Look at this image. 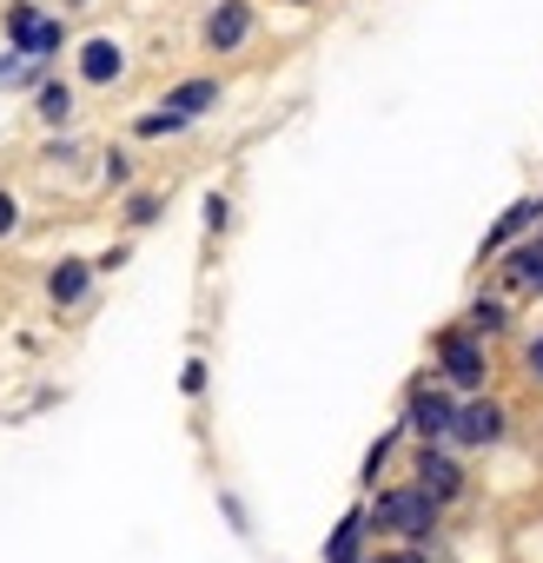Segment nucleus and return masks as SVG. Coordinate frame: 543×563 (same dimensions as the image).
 Returning a JSON list of instances; mask_svg holds the SVG:
<instances>
[{"instance_id": "20e7f679", "label": "nucleus", "mask_w": 543, "mask_h": 563, "mask_svg": "<svg viewBox=\"0 0 543 563\" xmlns=\"http://www.w3.org/2000/svg\"><path fill=\"white\" fill-rule=\"evenodd\" d=\"M74 74H80V87H113L126 74V47L113 34H87L80 54H74Z\"/></svg>"}, {"instance_id": "2eb2a0df", "label": "nucleus", "mask_w": 543, "mask_h": 563, "mask_svg": "<svg viewBox=\"0 0 543 563\" xmlns=\"http://www.w3.org/2000/svg\"><path fill=\"white\" fill-rule=\"evenodd\" d=\"M186 126H192V120H179L173 107H159V113H140V120H133V133H140V140H166V133H186Z\"/></svg>"}, {"instance_id": "f3484780", "label": "nucleus", "mask_w": 543, "mask_h": 563, "mask_svg": "<svg viewBox=\"0 0 543 563\" xmlns=\"http://www.w3.org/2000/svg\"><path fill=\"white\" fill-rule=\"evenodd\" d=\"M385 457H391V438H378V444L365 451V484H378V471H385Z\"/></svg>"}, {"instance_id": "f03ea898", "label": "nucleus", "mask_w": 543, "mask_h": 563, "mask_svg": "<svg viewBox=\"0 0 543 563\" xmlns=\"http://www.w3.org/2000/svg\"><path fill=\"white\" fill-rule=\"evenodd\" d=\"M365 523H372V530H391V537H405V543H424V537L437 530V497H424V490H385V497L365 510Z\"/></svg>"}, {"instance_id": "0eeeda50", "label": "nucleus", "mask_w": 543, "mask_h": 563, "mask_svg": "<svg viewBox=\"0 0 543 563\" xmlns=\"http://www.w3.org/2000/svg\"><path fill=\"white\" fill-rule=\"evenodd\" d=\"M219 93H225V87H219V74H192V80L166 87V100H159V107H173L179 120H199V113H212V107H219Z\"/></svg>"}, {"instance_id": "39448f33", "label": "nucleus", "mask_w": 543, "mask_h": 563, "mask_svg": "<svg viewBox=\"0 0 543 563\" xmlns=\"http://www.w3.org/2000/svg\"><path fill=\"white\" fill-rule=\"evenodd\" d=\"M484 378H490V358H484L477 332H451V339H444V385H457V391H477Z\"/></svg>"}, {"instance_id": "412c9836", "label": "nucleus", "mask_w": 543, "mask_h": 563, "mask_svg": "<svg viewBox=\"0 0 543 563\" xmlns=\"http://www.w3.org/2000/svg\"><path fill=\"white\" fill-rule=\"evenodd\" d=\"M225 219H232V206L212 192V199H206V225H212V232H225Z\"/></svg>"}, {"instance_id": "5701e85b", "label": "nucleus", "mask_w": 543, "mask_h": 563, "mask_svg": "<svg viewBox=\"0 0 543 563\" xmlns=\"http://www.w3.org/2000/svg\"><path fill=\"white\" fill-rule=\"evenodd\" d=\"M530 372H543V339H536V345H530Z\"/></svg>"}, {"instance_id": "6e6552de", "label": "nucleus", "mask_w": 543, "mask_h": 563, "mask_svg": "<svg viewBox=\"0 0 543 563\" xmlns=\"http://www.w3.org/2000/svg\"><path fill=\"white\" fill-rule=\"evenodd\" d=\"M418 490L444 504V497H457V490H464V471H457L444 451H431V444H424V451H418Z\"/></svg>"}, {"instance_id": "b1692460", "label": "nucleus", "mask_w": 543, "mask_h": 563, "mask_svg": "<svg viewBox=\"0 0 543 563\" xmlns=\"http://www.w3.org/2000/svg\"><path fill=\"white\" fill-rule=\"evenodd\" d=\"M286 8H312V0H286Z\"/></svg>"}, {"instance_id": "9d476101", "label": "nucleus", "mask_w": 543, "mask_h": 563, "mask_svg": "<svg viewBox=\"0 0 543 563\" xmlns=\"http://www.w3.org/2000/svg\"><path fill=\"white\" fill-rule=\"evenodd\" d=\"M365 530H372V523H365V510H352V517L332 530V543H325V563H358V556H365Z\"/></svg>"}, {"instance_id": "423d86ee", "label": "nucleus", "mask_w": 543, "mask_h": 563, "mask_svg": "<svg viewBox=\"0 0 543 563\" xmlns=\"http://www.w3.org/2000/svg\"><path fill=\"white\" fill-rule=\"evenodd\" d=\"M451 438H457V444H470V451H477V444H497V438H503V411H497L490 398H470V405H457Z\"/></svg>"}, {"instance_id": "a211bd4d", "label": "nucleus", "mask_w": 543, "mask_h": 563, "mask_svg": "<svg viewBox=\"0 0 543 563\" xmlns=\"http://www.w3.org/2000/svg\"><path fill=\"white\" fill-rule=\"evenodd\" d=\"M14 225H21V199H14V192H0V239H8Z\"/></svg>"}, {"instance_id": "9b49d317", "label": "nucleus", "mask_w": 543, "mask_h": 563, "mask_svg": "<svg viewBox=\"0 0 543 563\" xmlns=\"http://www.w3.org/2000/svg\"><path fill=\"white\" fill-rule=\"evenodd\" d=\"M34 113H41L47 126H67V120H74V87H67V80H41V87H34Z\"/></svg>"}, {"instance_id": "f257e3e1", "label": "nucleus", "mask_w": 543, "mask_h": 563, "mask_svg": "<svg viewBox=\"0 0 543 563\" xmlns=\"http://www.w3.org/2000/svg\"><path fill=\"white\" fill-rule=\"evenodd\" d=\"M0 34H8V54H21V60H54L67 47V21L34 8V0H8L0 8Z\"/></svg>"}, {"instance_id": "1a4fd4ad", "label": "nucleus", "mask_w": 543, "mask_h": 563, "mask_svg": "<svg viewBox=\"0 0 543 563\" xmlns=\"http://www.w3.org/2000/svg\"><path fill=\"white\" fill-rule=\"evenodd\" d=\"M451 418H457V405L444 398V391H418L411 398V431L431 444V438H451Z\"/></svg>"}, {"instance_id": "ddd939ff", "label": "nucleus", "mask_w": 543, "mask_h": 563, "mask_svg": "<svg viewBox=\"0 0 543 563\" xmlns=\"http://www.w3.org/2000/svg\"><path fill=\"white\" fill-rule=\"evenodd\" d=\"M510 278H517L523 292H543V239H536V245H517V252H510Z\"/></svg>"}, {"instance_id": "4468645a", "label": "nucleus", "mask_w": 543, "mask_h": 563, "mask_svg": "<svg viewBox=\"0 0 543 563\" xmlns=\"http://www.w3.org/2000/svg\"><path fill=\"white\" fill-rule=\"evenodd\" d=\"M530 219H536V199H517V206H510V212H503V219H497V232H490V239H484V252H497V245H503V239H517V232H523V225H530Z\"/></svg>"}, {"instance_id": "6ab92c4d", "label": "nucleus", "mask_w": 543, "mask_h": 563, "mask_svg": "<svg viewBox=\"0 0 543 563\" xmlns=\"http://www.w3.org/2000/svg\"><path fill=\"white\" fill-rule=\"evenodd\" d=\"M107 179L126 186V179H133V159H126V153H107Z\"/></svg>"}, {"instance_id": "f8f14e48", "label": "nucleus", "mask_w": 543, "mask_h": 563, "mask_svg": "<svg viewBox=\"0 0 543 563\" xmlns=\"http://www.w3.org/2000/svg\"><path fill=\"white\" fill-rule=\"evenodd\" d=\"M87 278H93V265H87V258H60V272L47 278V292H54V306H74V299L87 292Z\"/></svg>"}, {"instance_id": "aec40b11", "label": "nucleus", "mask_w": 543, "mask_h": 563, "mask_svg": "<svg viewBox=\"0 0 543 563\" xmlns=\"http://www.w3.org/2000/svg\"><path fill=\"white\" fill-rule=\"evenodd\" d=\"M153 212H159V199H146V192L126 206V219H133V225H153Z\"/></svg>"}, {"instance_id": "dca6fc26", "label": "nucleus", "mask_w": 543, "mask_h": 563, "mask_svg": "<svg viewBox=\"0 0 543 563\" xmlns=\"http://www.w3.org/2000/svg\"><path fill=\"white\" fill-rule=\"evenodd\" d=\"M470 332H477V339L503 332V312H497V306H470Z\"/></svg>"}, {"instance_id": "7ed1b4c3", "label": "nucleus", "mask_w": 543, "mask_h": 563, "mask_svg": "<svg viewBox=\"0 0 543 563\" xmlns=\"http://www.w3.org/2000/svg\"><path fill=\"white\" fill-rule=\"evenodd\" d=\"M252 27H258V8H252V0H212L206 21H199V47H206V54H239V47L252 41Z\"/></svg>"}, {"instance_id": "4be33fe9", "label": "nucleus", "mask_w": 543, "mask_h": 563, "mask_svg": "<svg viewBox=\"0 0 543 563\" xmlns=\"http://www.w3.org/2000/svg\"><path fill=\"white\" fill-rule=\"evenodd\" d=\"M372 563H424V550L411 543V550H385V556H372Z\"/></svg>"}]
</instances>
